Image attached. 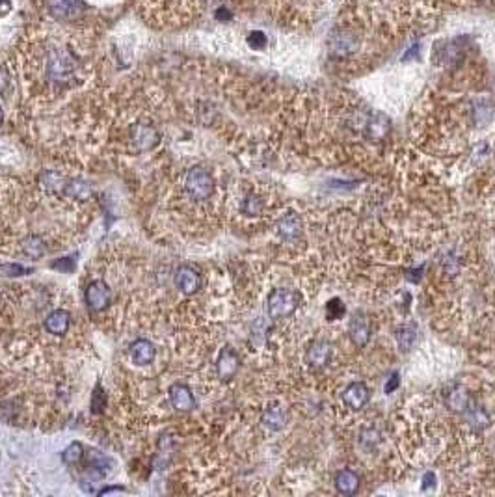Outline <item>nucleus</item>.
<instances>
[{"instance_id":"1","label":"nucleus","mask_w":495,"mask_h":497,"mask_svg":"<svg viewBox=\"0 0 495 497\" xmlns=\"http://www.w3.org/2000/svg\"><path fill=\"white\" fill-rule=\"evenodd\" d=\"M302 302V295L295 289H274L268 296V315L272 319H287Z\"/></svg>"},{"instance_id":"2","label":"nucleus","mask_w":495,"mask_h":497,"mask_svg":"<svg viewBox=\"0 0 495 497\" xmlns=\"http://www.w3.org/2000/svg\"><path fill=\"white\" fill-rule=\"evenodd\" d=\"M185 189H187V192H189V195L192 200H198V202L207 200L214 190L213 176H211L207 170H203L200 166H196V168L189 170V173H187Z\"/></svg>"},{"instance_id":"3","label":"nucleus","mask_w":495,"mask_h":497,"mask_svg":"<svg viewBox=\"0 0 495 497\" xmlns=\"http://www.w3.org/2000/svg\"><path fill=\"white\" fill-rule=\"evenodd\" d=\"M45 10L58 21H73L84 12L81 0H43Z\"/></svg>"},{"instance_id":"4","label":"nucleus","mask_w":495,"mask_h":497,"mask_svg":"<svg viewBox=\"0 0 495 497\" xmlns=\"http://www.w3.org/2000/svg\"><path fill=\"white\" fill-rule=\"evenodd\" d=\"M112 300V293L103 279H95L88 285L86 289V304L92 311H103L108 308V304Z\"/></svg>"},{"instance_id":"5","label":"nucleus","mask_w":495,"mask_h":497,"mask_svg":"<svg viewBox=\"0 0 495 497\" xmlns=\"http://www.w3.org/2000/svg\"><path fill=\"white\" fill-rule=\"evenodd\" d=\"M131 136L132 144L138 151H149L160 142V132L153 125H145V123H138V125L132 127Z\"/></svg>"},{"instance_id":"6","label":"nucleus","mask_w":495,"mask_h":497,"mask_svg":"<svg viewBox=\"0 0 495 497\" xmlns=\"http://www.w3.org/2000/svg\"><path fill=\"white\" fill-rule=\"evenodd\" d=\"M333 356V346L332 343H328L326 339H317L313 341L306 352V359L309 366L313 369H322L330 363V359Z\"/></svg>"},{"instance_id":"7","label":"nucleus","mask_w":495,"mask_h":497,"mask_svg":"<svg viewBox=\"0 0 495 497\" xmlns=\"http://www.w3.org/2000/svg\"><path fill=\"white\" fill-rule=\"evenodd\" d=\"M169 403L177 412H192L196 408V399L187 384H171L169 388Z\"/></svg>"},{"instance_id":"8","label":"nucleus","mask_w":495,"mask_h":497,"mask_svg":"<svg viewBox=\"0 0 495 497\" xmlns=\"http://www.w3.org/2000/svg\"><path fill=\"white\" fill-rule=\"evenodd\" d=\"M348 335H350L352 343L356 346H365L370 339V324L369 319L364 313L352 315L350 322H348Z\"/></svg>"},{"instance_id":"9","label":"nucleus","mask_w":495,"mask_h":497,"mask_svg":"<svg viewBox=\"0 0 495 497\" xmlns=\"http://www.w3.org/2000/svg\"><path fill=\"white\" fill-rule=\"evenodd\" d=\"M389 131H391V121L383 114H370L369 118L365 120V134L372 142L388 138Z\"/></svg>"},{"instance_id":"10","label":"nucleus","mask_w":495,"mask_h":497,"mask_svg":"<svg viewBox=\"0 0 495 497\" xmlns=\"http://www.w3.org/2000/svg\"><path fill=\"white\" fill-rule=\"evenodd\" d=\"M370 399V393H369V388L361 382H352L348 388L345 390L343 393V403L348 406L350 410L357 412V410H361L367 406Z\"/></svg>"},{"instance_id":"11","label":"nucleus","mask_w":495,"mask_h":497,"mask_svg":"<svg viewBox=\"0 0 495 497\" xmlns=\"http://www.w3.org/2000/svg\"><path fill=\"white\" fill-rule=\"evenodd\" d=\"M238 366H240V361H238L237 352L233 350L231 346H224L218 356V363H216L218 377L222 378V380H226V382L231 380V378L237 374Z\"/></svg>"},{"instance_id":"12","label":"nucleus","mask_w":495,"mask_h":497,"mask_svg":"<svg viewBox=\"0 0 495 497\" xmlns=\"http://www.w3.org/2000/svg\"><path fill=\"white\" fill-rule=\"evenodd\" d=\"M176 285L185 295H194L201 287V276L192 266H181L176 274Z\"/></svg>"},{"instance_id":"13","label":"nucleus","mask_w":495,"mask_h":497,"mask_svg":"<svg viewBox=\"0 0 495 497\" xmlns=\"http://www.w3.org/2000/svg\"><path fill=\"white\" fill-rule=\"evenodd\" d=\"M131 356L136 366H149V363H153L155 356H157V348H155V345L151 341L138 339L132 343Z\"/></svg>"},{"instance_id":"14","label":"nucleus","mask_w":495,"mask_h":497,"mask_svg":"<svg viewBox=\"0 0 495 497\" xmlns=\"http://www.w3.org/2000/svg\"><path fill=\"white\" fill-rule=\"evenodd\" d=\"M71 315L65 309H56L45 319V330L52 335H63L70 330Z\"/></svg>"},{"instance_id":"15","label":"nucleus","mask_w":495,"mask_h":497,"mask_svg":"<svg viewBox=\"0 0 495 497\" xmlns=\"http://www.w3.org/2000/svg\"><path fill=\"white\" fill-rule=\"evenodd\" d=\"M277 235L283 240H296L302 235V220L295 213L285 214L282 220L277 222Z\"/></svg>"},{"instance_id":"16","label":"nucleus","mask_w":495,"mask_h":497,"mask_svg":"<svg viewBox=\"0 0 495 497\" xmlns=\"http://www.w3.org/2000/svg\"><path fill=\"white\" fill-rule=\"evenodd\" d=\"M335 488L343 496H354L359 490V477L352 469H343L335 475Z\"/></svg>"},{"instance_id":"17","label":"nucleus","mask_w":495,"mask_h":497,"mask_svg":"<svg viewBox=\"0 0 495 497\" xmlns=\"http://www.w3.org/2000/svg\"><path fill=\"white\" fill-rule=\"evenodd\" d=\"M447 406L452 410V412H467V406H470V393L462 385H456L452 388L451 393L447 395Z\"/></svg>"},{"instance_id":"18","label":"nucleus","mask_w":495,"mask_h":497,"mask_svg":"<svg viewBox=\"0 0 495 497\" xmlns=\"http://www.w3.org/2000/svg\"><path fill=\"white\" fill-rule=\"evenodd\" d=\"M263 425L272 432H277L287 425V416L280 406H272L263 414Z\"/></svg>"},{"instance_id":"19","label":"nucleus","mask_w":495,"mask_h":497,"mask_svg":"<svg viewBox=\"0 0 495 497\" xmlns=\"http://www.w3.org/2000/svg\"><path fill=\"white\" fill-rule=\"evenodd\" d=\"M23 252L32 259H39L41 255L45 253V244H43V239L38 237V235H32L28 237L25 244H23Z\"/></svg>"},{"instance_id":"20","label":"nucleus","mask_w":495,"mask_h":497,"mask_svg":"<svg viewBox=\"0 0 495 497\" xmlns=\"http://www.w3.org/2000/svg\"><path fill=\"white\" fill-rule=\"evenodd\" d=\"M415 337H417V330H415L414 324H406V326L397 330V341H399L402 350H408L410 346L414 345Z\"/></svg>"},{"instance_id":"21","label":"nucleus","mask_w":495,"mask_h":497,"mask_svg":"<svg viewBox=\"0 0 495 497\" xmlns=\"http://www.w3.org/2000/svg\"><path fill=\"white\" fill-rule=\"evenodd\" d=\"M63 189H65V194L73 195L76 200H86L92 194V189L82 181H70L67 184H63Z\"/></svg>"},{"instance_id":"22","label":"nucleus","mask_w":495,"mask_h":497,"mask_svg":"<svg viewBox=\"0 0 495 497\" xmlns=\"http://www.w3.org/2000/svg\"><path fill=\"white\" fill-rule=\"evenodd\" d=\"M62 458H63V462H65V464H70V466H73V464H78V462L84 458V447H82L78 441L71 443V445L62 453Z\"/></svg>"},{"instance_id":"23","label":"nucleus","mask_w":495,"mask_h":497,"mask_svg":"<svg viewBox=\"0 0 495 497\" xmlns=\"http://www.w3.org/2000/svg\"><path fill=\"white\" fill-rule=\"evenodd\" d=\"M32 268H26L23 264L19 263H6V264H0V276L4 277H19V276H26V274H30Z\"/></svg>"},{"instance_id":"24","label":"nucleus","mask_w":495,"mask_h":497,"mask_svg":"<svg viewBox=\"0 0 495 497\" xmlns=\"http://www.w3.org/2000/svg\"><path fill=\"white\" fill-rule=\"evenodd\" d=\"M242 211L248 216H257V214L263 213V200L257 195H248L242 203Z\"/></svg>"},{"instance_id":"25","label":"nucleus","mask_w":495,"mask_h":497,"mask_svg":"<svg viewBox=\"0 0 495 497\" xmlns=\"http://www.w3.org/2000/svg\"><path fill=\"white\" fill-rule=\"evenodd\" d=\"M162 2V0H160ZM198 0H166V8H177L179 15H190L192 13V6H194Z\"/></svg>"},{"instance_id":"26","label":"nucleus","mask_w":495,"mask_h":497,"mask_svg":"<svg viewBox=\"0 0 495 497\" xmlns=\"http://www.w3.org/2000/svg\"><path fill=\"white\" fill-rule=\"evenodd\" d=\"M467 417H470V423L475 428H484V427H488V425H489L488 414H486V412H484V410H481V408L471 410L470 416H467Z\"/></svg>"},{"instance_id":"27","label":"nucleus","mask_w":495,"mask_h":497,"mask_svg":"<svg viewBox=\"0 0 495 497\" xmlns=\"http://www.w3.org/2000/svg\"><path fill=\"white\" fill-rule=\"evenodd\" d=\"M326 311H328V317H330V321H335V319H341V317L345 315V306L341 304L339 298H333V300L328 302Z\"/></svg>"},{"instance_id":"28","label":"nucleus","mask_w":495,"mask_h":497,"mask_svg":"<svg viewBox=\"0 0 495 497\" xmlns=\"http://www.w3.org/2000/svg\"><path fill=\"white\" fill-rule=\"evenodd\" d=\"M266 36H264V32L261 30H253L248 36V43H250V47H253V49H263L264 45H266Z\"/></svg>"},{"instance_id":"29","label":"nucleus","mask_w":495,"mask_h":497,"mask_svg":"<svg viewBox=\"0 0 495 497\" xmlns=\"http://www.w3.org/2000/svg\"><path fill=\"white\" fill-rule=\"evenodd\" d=\"M92 408H94V414H101L105 410V395L101 393V390L97 388L94 395V403H92Z\"/></svg>"},{"instance_id":"30","label":"nucleus","mask_w":495,"mask_h":497,"mask_svg":"<svg viewBox=\"0 0 495 497\" xmlns=\"http://www.w3.org/2000/svg\"><path fill=\"white\" fill-rule=\"evenodd\" d=\"M399 382H401V378H399V372H395V374L388 380V384H386V393L395 391L397 388H399Z\"/></svg>"},{"instance_id":"31","label":"nucleus","mask_w":495,"mask_h":497,"mask_svg":"<svg viewBox=\"0 0 495 497\" xmlns=\"http://www.w3.org/2000/svg\"><path fill=\"white\" fill-rule=\"evenodd\" d=\"M13 10L12 0H0V15H10Z\"/></svg>"},{"instance_id":"32","label":"nucleus","mask_w":495,"mask_h":497,"mask_svg":"<svg viewBox=\"0 0 495 497\" xmlns=\"http://www.w3.org/2000/svg\"><path fill=\"white\" fill-rule=\"evenodd\" d=\"M423 483H425V485H423V490H428L430 486H436V475H434V473H426L425 478H423Z\"/></svg>"},{"instance_id":"33","label":"nucleus","mask_w":495,"mask_h":497,"mask_svg":"<svg viewBox=\"0 0 495 497\" xmlns=\"http://www.w3.org/2000/svg\"><path fill=\"white\" fill-rule=\"evenodd\" d=\"M2 120H4V112H2V107H0V125H2Z\"/></svg>"},{"instance_id":"34","label":"nucleus","mask_w":495,"mask_h":497,"mask_svg":"<svg viewBox=\"0 0 495 497\" xmlns=\"http://www.w3.org/2000/svg\"><path fill=\"white\" fill-rule=\"evenodd\" d=\"M0 78H4V75H0ZM2 86H4V82H0V88H2Z\"/></svg>"}]
</instances>
